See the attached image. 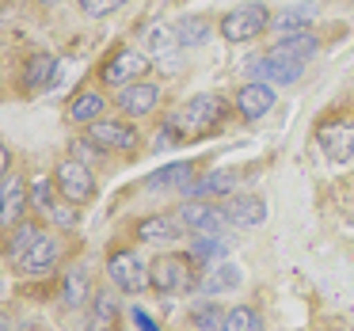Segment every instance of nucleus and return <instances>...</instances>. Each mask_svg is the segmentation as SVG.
Returning a JSON list of instances; mask_svg holds the SVG:
<instances>
[{
	"mask_svg": "<svg viewBox=\"0 0 354 331\" xmlns=\"http://www.w3.org/2000/svg\"><path fill=\"white\" fill-rule=\"evenodd\" d=\"M225 111H229V103L217 92L194 95L179 115L168 118V138H206V133H214L225 122Z\"/></svg>",
	"mask_w": 354,
	"mask_h": 331,
	"instance_id": "1",
	"label": "nucleus"
},
{
	"mask_svg": "<svg viewBox=\"0 0 354 331\" xmlns=\"http://www.w3.org/2000/svg\"><path fill=\"white\" fill-rule=\"evenodd\" d=\"M149 278H153V290L156 293L176 297V293L194 290V263H191V255L168 252V255H160V259L149 267Z\"/></svg>",
	"mask_w": 354,
	"mask_h": 331,
	"instance_id": "2",
	"label": "nucleus"
},
{
	"mask_svg": "<svg viewBox=\"0 0 354 331\" xmlns=\"http://www.w3.org/2000/svg\"><path fill=\"white\" fill-rule=\"evenodd\" d=\"M267 27H270L267 4H240V8H232L229 16L221 19L217 31H221L225 42H252V39H259Z\"/></svg>",
	"mask_w": 354,
	"mask_h": 331,
	"instance_id": "3",
	"label": "nucleus"
},
{
	"mask_svg": "<svg viewBox=\"0 0 354 331\" xmlns=\"http://www.w3.org/2000/svg\"><path fill=\"white\" fill-rule=\"evenodd\" d=\"M107 274H111V282H115L122 293H141V290H149V285H153L149 267L141 263L138 252H130V247H122V252H111Z\"/></svg>",
	"mask_w": 354,
	"mask_h": 331,
	"instance_id": "4",
	"label": "nucleus"
},
{
	"mask_svg": "<svg viewBox=\"0 0 354 331\" xmlns=\"http://www.w3.org/2000/svg\"><path fill=\"white\" fill-rule=\"evenodd\" d=\"M54 183H57V194H62L65 202H88L95 194V176L88 171V164L84 160H62L57 164V171H54Z\"/></svg>",
	"mask_w": 354,
	"mask_h": 331,
	"instance_id": "5",
	"label": "nucleus"
},
{
	"mask_svg": "<svg viewBox=\"0 0 354 331\" xmlns=\"http://www.w3.org/2000/svg\"><path fill=\"white\" fill-rule=\"evenodd\" d=\"M88 141L100 145L103 153H133V149H138V130H133L130 122L95 118V122H88Z\"/></svg>",
	"mask_w": 354,
	"mask_h": 331,
	"instance_id": "6",
	"label": "nucleus"
},
{
	"mask_svg": "<svg viewBox=\"0 0 354 331\" xmlns=\"http://www.w3.org/2000/svg\"><path fill=\"white\" fill-rule=\"evenodd\" d=\"M57 259H62V244H57V236L54 232H39V240L19 255L16 267H19V274L42 278V274H50V270L57 267Z\"/></svg>",
	"mask_w": 354,
	"mask_h": 331,
	"instance_id": "7",
	"label": "nucleus"
},
{
	"mask_svg": "<svg viewBox=\"0 0 354 331\" xmlns=\"http://www.w3.org/2000/svg\"><path fill=\"white\" fill-rule=\"evenodd\" d=\"M316 145L328 153V160L346 164L354 156V122H343V118H331L316 130Z\"/></svg>",
	"mask_w": 354,
	"mask_h": 331,
	"instance_id": "8",
	"label": "nucleus"
},
{
	"mask_svg": "<svg viewBox=\"0 0 354 331\" xmlns=\"http://www.w3.org/2000/svg\"><path fill=\"white\" fill-rule=\"evenodd\" d=\"M149 57L141 50H118L107 65H103V84H115V88H126L133 80H141L149 73Z\"/></svg>",
	"mask_w": 354,
	"mask_h": 331,
	"instance_id": "9",
	"label": "nucleus"
},
{
	"mask_svg": "<svg viewBox=\"0 0 354 331\" xmlns=\"http://www.w3.org/2000/svg\"><path fill=\"white\" fill-rule=\"evenodd\" d=\"M301 73H305V65L282 62V57H274V54L248 62V77L263 80V84H293V80H301Z\"/></svg>",
	"mask_w": 354,
	"mask_h": 331,
	"instance_id": "10",
	"label": "nucleus"
},
{
	"mask_svg": "<svg viewBox=\"0 0 354 331\" xmlns=\"http://www.w3.org/2000/svg\"><path fill=\"white\" fill-rule=\"evenodd\" d=\"M179 221H183L187 232H194V236H221V225H225V214L214 206H202V202H187V206H179Z\"/></svg>",
	"mask_w": 354,
	"mask_h": 331,
	"instance_id": "11",
	"label": "nucleus"
},
{
	"mask_svg": "<svg viewBox=\"0 0 354 331\" xmlns=\"http://www.w3.org/2000/svg\"><path fill=\"white\" fill-rule=\"evenodd\" d=\"M274 107V84H263V80H248L236 92V111L248 122H259L267 111Z\"/></svg>",
	"mask_w": 354,
	"mask_h": 331,
	"instance_id": "12",
	"label": "nucleus"
},
{
	"mask_svg": "<svg viewBox=\"0 0 354 331\" xmlns=\"http://www.w3.org/2000/svg\"><path fill=\"white\" fill-rule=\"evenodd\" d=\"M221 214H225V221L236 225V229H255V225L267 221V206H263V198H255V194H232V198H225Z\"/></svg>",
	"mask_w": 354,
	"mask_h": 331,
	"instance_id": "13",
	"label": "nucleus"
},
{
	"mask_svg": "<svg viewBox=\"0 0 354 331\" xmlns=\"http://www.w3.org/2000/svg\"><path fill=\"white\" fill-rule=\"evenodd\" d=\"M156 103H160V88L145 84V80H133V84H126L122 92H118V107L130 118H141V115H149V111H156Z\"/></svg>",
	"mask_w": 354,
	"mask_h": 331,
	"instance_id": "14",
	"label": "nucleus"
},
{
	"mask_svg": "<svg viewBox=\"0 0 354 331\" xmlns=\"http://www.w3.org/2000/svg\"><path fill=\"white\" fill-rule=\"evenodd\" d=\"M179 232H183V221H171L168 214H149L138 221V240L141 244H176Z\"/></svg>",
	"mask_w": 354,
	"mask_h": 331,
	"instance_id": "15",
	"label": "nucleus"
},
{
	"mask_svg": "<svg viewBox=\"0 0 354 331\" xmlns=\"http://www.w3.org/2000/svg\"><path fill=\"white\" fill-rule=\"evenodd\" d=\"M316 50H320L316 35H313V31H297V35H286V39H278L274 46H270V54L282 57V62H297V65H305V62H313Z\"/></svg>",
	"mask_w": 354,
	"mask_h": 331,
	"instance_id": "16",
	"label": "nucleus"
},
{
	"mask_svg": "<svg viewBox=\"0 0 354 331\" xmlns=\"http://www.w3.org/2000/svg\"><path fill=\"white\" fill-rule=\"evenodd\" d=\"M24 206H27L24 183H19L16 176H8V171H4V183H0V221H4V229H8V225H19Z\"/></svg>",
	"mask_w": 354,
	"mask_h": 331,
	"instance_id": "17",
	"label": "nucleus"
},
{
	"mask_svg": "<svg viewBox=\"0 0 354 331\" xmlns=\"http://www.w3.org/2000/svg\"><path fill=\"white\" fill-rule=\"evenodd\" d=\"M54 73H57V57H50V54H35L31 62L24 65V92H42V88H50L54 84Z\"/></svg>",
	"mask_w": 354,
	"mask_h": 331,
	"instance_id": "18",
	"label": "nucleus"
},
{
	"mask_svg": "<svg viewBox=\"0 0 354 331\" xmlns=\"http://www.w3.org/2000/svg\"><path fill=\"white\" fill-rule=\"evenodd\" d=\"M232 183H236V171H209V176H202V179L183 183V194L198 202V198H206V194H229Z\"/></svg>",
	"mask_w": 354,
	"mask_h": 331,
	"instance_id": "19",
	"label": "nucleus"
},
{
	"mask_svg": "<svg viewBox=\"0 0 354 331\" xmlns=\"http://www.w3.org/2000/svg\"><path fill=\"white\" fill-rule=\"evenodd\" d=\"M118 328V305L111 293H100L92 297V312L84 320V331H115Z\"/></svg>",
	"mask_w": 354,
	"mask_h": 331,
	"instance_id": "20",
	"label": "nucleus"
},
{
	"mask_svg": "<svg viewBox=\"0 0 354 331\" xmlns=\"http://www.w3.org/2000/svg\"><path fill=\"white\" fill-rule=\"evenodd\" d=\"M88 293H92V274H88V267H69V274L62 278V297L69 308H80L88 301Z\"/></svg>",
	"mask_w": 354,
	"mask_h": 331,
	"instance_id": "21",
	"label": "nucleus"
},
{
	"mask_svg": "<svg viewBox=\"0 0 354 331\" xmlns=\"http://www.w3.org/2000/svg\"><path fill=\"white\" fill-rule=\"evenodd\" d=\"M313 16H316V8H313V4H293V8H286L282 16L274 19L278 39H286V35H297V31H308Z\"/></svg>",
	"mask_w": 354,
	"mask_h": 331,
	"instance_id": "22",
	"label": "nucleus"
},
{
	"mask_svg": "<svg viewBox=\"0 0 354 331\" xmlns=\"http://www.w3.org/2000/svg\"><path fill=\"white\" fill-rule=\"evenodd\" d=\"M240 282H244V278H240V267H232V263H221V267H214L198 285H202V293H229V290H236Z\"/></svg>",
	"mask_w": 354,
	"mask_h": 331,
	"instance_id": "23",
	"label": "nucleus"
},
{
	"mask_svg": "<svg viewBox=\"0 0 354 331\" xmlns=\"http://www.w3.org/2000/svg\"><path fill=\"white\" fill-rule=\"evenodd\" d=\"M103 107H107L103 92H80L77 100L69 103V118L73 122H95V118L103 115Z\"/></svg>",
	"mask_w": 354,
	"mask_h": 331,
	"instance_id": "24",
	"label": "nucleus"
},
{
	"mask_svg": "<svg viewBox=\"0 0 354 331\" xmlns=\"http://www.w3.org/2000/svg\"><path fill=\"white\" fill-rule=\"evenodd\" d=\"M149 183V191H168V187H183V183H191V164H168V168H160V171H153V176L145 179Z\"/></svg>",
	"mask_w": 354,
	"mask_h": 331,
	"instance_id": "25",
	"label": "nucleus"
},
{
	"mask_svg": "<svg viewBox=\"0 0 354 331\" xmlns=\"http://www.w3.org/2000/svg\"><path fill=\"white\" fill-rule=\"evenodd\" d=\"M145 46L149 54L160 62V57H176V46H179V35L171 31V27H153V31H145Z\"/></svg>",
	"mask_w": 354,
	"mask_h": 331,
	"instance_id": "26",
	"label": "nucleus"
},
{
	"mask_svg": "<svg viewBox=\"0 0 354 331\" xmlns=\"http://www.w3.org/2000/svg\"><path fill=\"white\" fill-rule=\"evenodd\" d=\"M221 331H263V320H259V312H255V308L236 305V308H229Z\"/></svg>",
	"mask_w": 354,
	"mask_h": 331,
	"instance_id": "27",
	"label": "nucleus"
},
{
	"mask_svg": "<svg viewBox=\"0 0 354 331\" xmlns=\"http://www.w3.org/2000/svg\"><path fill=\"white\" fill-rule=\"evenodd\" d=\"M39 240V225H31V221H19L16 229H12V236H8V259L16 263L19 255L27 252V247Z\"/></svg>",
	"mask_w": 354,
	"mask_h": 331,
	"instance_id": "28",
	"label": "nucleus"
},
{
	"mask_svg": "<svg viewBox=\"0 0 354 331\" xmlns=\"http://www.w3.org/2000/svg\"><path fill=\"white\" fill-rule=\"evenodd\" d=\"M176 35H179V46H202V42H209V23L206 19H198V16H187L183 23L176 27Z\"/></svg>",
	"mask_w": 354,
	"mask_h": 331,
	"instance_id": "29",
	"label": "nucleus"
},
{
	"mask_svg": "<svg viewBox=\"0 0 354 331\" xmlns=\"http://www.w3.org/2000/svg\"><path fill=\"white\" fill-rule=\"evenodd\" d=\"M225 316H229V312H221V305H198V308L191 312V323H194L198 331H221Z\"/></svg>",
	"mask_w": 354,
	"mask_h": 331,
	"instance_id": "30",
	"label": "nucleus"
},
{
	"mask_svg": "<svg viewBox=\"0 0 354 331\" xmlns=\"http://www.w3.org/2000/svg\"><path fill=\"white\" fill-rule=\"evenodd\" d=\"M54 179H35V183H31V202H35V206H39V214H54Z\"/></svg>",
	"mask_w": 354,
	"mask_h": 331,
	"instance_id": "31",
	"label": "nucleus"
},
{
	"mask_svg": "<svg viewBox=\"0 0 354 331\" xmlns=\"http://www.w3.org/2000/svg\"><path fill=\"white\" fill-rule=\"evenodd\" d=\"M225 252H229V244H225L221 236H198L191 244L194 259H225Z\"/></svg>",
	"mask_w": 354,
	"mask_h": 331,
	"instance_id": "32",
	"label": "nucleus"
},
{
	"mask_svg": "<svg viewBox=\"0 0 354 331\" xmlns=\"http://www.w3.org/2000/svg\"><path fill=\"white\" fill-rule=\"evenodd\" d=\"M80 12L84 16H111V12H118L126 4V0H77Z\"/></svg>",
	"mask_w": 354,
	"mask_h": 331,
	"instance_id": "33",
	"label": "nucleus"
},
{
	"mask_svg": "<svg viewBox=\"0 0 354 331\" xmlns=\"http://www.w3.org/2000/svg\"><path fill=\"white\" fill-rule=\"evenodd\" d=\"M50 221L62 225V229H73V225H77V214H73V209H62V206H57L54 214H50Z\"/></svg>",
	"mask_w": 354,
	"mask_h": 331,
	"instance_id": "34",
	"label": "nucleus"
},
{
	"mask_svg": "<svg viewBox=\"0 0 354 331\" xmlns=\"http://www.w3.org/2000/svg\"><path fill=\"white\" fill-rule=\"evenodd\" d=\"M133 323H138L141 331H160V328L153 323V316H149V312H141V308H133Z\"/></svg>",
	"mask_w": 354,
	"mask_h": 331,
	"instance_id": "35",
	"label": "nucleus"
},
{
	"mask_svg": "<svg viewBox=\"0 0 354 331\" xmlns=\"http://www.w3.org/2000/svg\"><path fill=\"white\" fill-rule=\"evenodd\" d=\"M46 4H57V0H46Z\"/></svg>",
	"mask_w": 354,
	"mask_h": 331,
	"instance_id": "36",
	"label": "nucleus"
}]
</instances>
